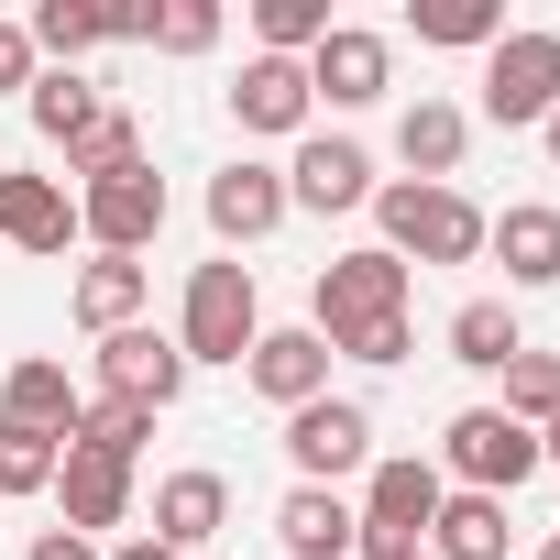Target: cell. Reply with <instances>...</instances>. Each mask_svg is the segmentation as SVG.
I'll use <instances>...</instances> for the list:
<instances>
[{"mask_svg":"<svg viewBox=\"0 0 560 560\" xmlns=\"http://www.w3.org/2000/svg\"><path fill=\"white\" fill-rule=\"evenodd\" d=\"M23 110H34V132H45L56 154H78V132H89V121H100L110 100H100V89H89L78 67H45V78L23 89Z\"/></svg>","mask_w":560,"mask_h":560,"instance_id":"26","label":"cell"},{"mask_svg":"<svg viewBox=\"0 0 560 560\" xmlns=\"http://www.w3.org/2000/svg\"><path fill=\"white\" fill-rule=\"evenodd\" d=\"M143 45L154 56H209L220 45V0H165V12H143Z\"/></svg>","mask_w":560,"mask_h":560,"instance_id":"32","label":"cell"},{"mask_svg":"<svg viewBox=\"0 0 560 560\" xmlns=\"http://www.w3.org/2000/svg\"><path fill=\"white\" fill-rule=\"evenodd\" d=\"M110 165H143V121H132L121 100H110V110H100V121L78 132V154H67V176L89 187V176H110Z\"/></svg>","mask_w":560,"mask_h":560,"instance_id":"29","label":"cell"},{"mask_svg":"<svg viewBox=\"0 0 560 560\" xmlns=\"http://www.w3.org/2000/svg\"><path fill=\"white\" fill-rule=\"evenodd\" d=\"M429 462L451 494H516V483H538V429H516L505 407H462Z\"/></svg>","mask_w":560,"mask_h":560,"instance_id":"4","label":"cell"},{"mask_svg":"<svg viewBox=\"0 0 560 560\" xmlns=\"http://www.w3.org/2000/svg\"><path fill=\"white\" fill-rule=\"evenodd\" d=\"M154 231H165V176H154V154L78 187V242H89V253H132V264H143Z\"/></svg>","mask_w":560,"mask_h":560,"instance_id":"6","label":"cell"},{"mask_svg":"<svg viewBox=\"0 0 560 560\" xmlns=\"http://www.w3.org/2000/svg\"><path fill=\"white\" fill-rule=\"evenodd\" d=\"M407 352H418V330H407V319H374V330H352V341H341V363H374V374H385V363H407Z\"/></svg>","mask_w":560,"mask_h":560,"instance_id":"33","label":"cell"},{"mask_svg":"<svg viewBox=\"0 0 560 560\" xmlns=\"http://www.w3.org/2000/svg\"><path fill=\"white\" fill-rule=\"evenodd\" d=\"M538 154H549V165H560V110H549V121H538Z\"/></svg>","mask_w":560,"mask_h":560,"instance_id":"38","label":"cell"},{"mask_svg":"<svg viewBox=\"0 0 560 560\" xmlns=\"http://www.w3.org/2000/svg\"><path fill=\"white\" fill-rule=\"evenodd\" d=\"M287 462H298V483H352V472H374V407L363 396H319V407H298L287 418Z\"/></svg>","mask_w":560,"mask_h":560,"instance_id":"7","label":"cell"},{"mask_svg":"<svg viewBox=\"0 0 560 560\" xmlns=\"http://www.w3.org/2000/svg\"><path fill=\"white\" fill-rule=\"evenodd\" d=\"M231 121L264 132V143H298V132L319 121L308 67H298V56H242V78H231Z\"/></svg>","mask_w":560,"mask_h":560,"instance_id":"12","label":"cell"},{"mask_svg":"<svg viewBox=\"0 0 560 560\" xmlns=\"http://www.w3.org/2000/svg\"><path fill=\"white\" fill-rule=\"evenodd\" d=\"M407 34L440 56H483V45H505V0H407Z\"/></svg>","mask_w":560,"mask_h":560,"instance_id":"25","label":"cell"},{"mask_svg":"<svg viewBox=\"0 0 560 560\" xmlns=\"http://www.w3.org/2000/svg\"><path fill=\"white\" fill-rule=\"evenodd\" d=\"M440 352H451L462 374H505V363L527 352V330H516V298H462V308H451V330H440Z\"/></svg>","mask_w":560,"mask_h":560,"instance_id":"23","label":"cell"},{"mask_svg":"<svg viewBox=\"0 0 560 560\" xmlns=\"http://www.w3.org/2000/svg\"><path fill=\"white\" fill-rule=\"evenodd\" d=\"M56 462H67V440H45V429H0V505H12V494H56Z\"/></svg>","mask_w":560,"mask_h":560,"instance_id":"30","label":"cell"},{"mask_svg":"<svg viewBox=\"0 0 560 560\" xmlns=\"http://www.w3.org/2000/svg\"><path fill=\"white\" fill-rule=\"evenodd\" d=\"M538 560H560V538H549V549H538Z\"/></svg>","mask_w":560,"mask_h":560,"instance_id":"39","label":"cell"},{"mask_svg":"<svg viewBox=\"0 0 560 560\" xmlns=\"http://www.w3.org/2000/svg\"><path fill=\"white\" fill-rule=\"evenodd\" d=\"M253 341H264L253 264H242V253H209V264L187 275V298H176V352H187V374H198V363H242Z\"/></svg>","mask_w":560,"mask_h":560,"instance_id":"1","label":"cell"},{"mask_svg":"<svg viewBox=\"0 0 560 560\" xmlns=\"http://www.w3.org/2000/svg\"><path fill=\"white\" fill-rule=\"evenodd\" d=\"M242 385H253L264 407H287V418H298V407L330 396V341H319L308 319H298V330H264V341L242 352Z\"/></svg>","mask_w":560,"mask_h":560,"instance_id":"13","label":"cell"},{"mask_svg":"<svg viewBox=\"0 0 560 560\" xmlns=\"http://www.w3.org/2000/svg\"><path fill=\"white\" fill-rule=\"evenodd\" d=\"M220 527H231V483H220L209 462H198V472H165V483H154V527H143V538H154L165 560H198V549H209Z\"/></svg>","mask_w":560,"mask_h":560,"instance_id":"17","label":"cell"},{"mask_svg":"<svg viewBox=\"0 0 560 560\" xmlns=\"http://www.w3.org/2000/svg\"><path fill=\"white\" fill-rule=\"evenodd\" d=\"M352 494H330V483H287L275 494V549L287 560H352Z\"/></svg>","mask_w":560,"mask_h":560,"instance_id":"20","label":"cell"},{"mask_svg":"<svg viewBox=\"0 0 560 560\" xmlns=\"http://www.w3.org/2000/svg\"><path fill=\"white\" fill-rule=\"evenodd\" d=\"M440 494H451V483H440V462H429V451H396V462H374V472H363V505H352V516H363V527H385V538H418V549H429Z\"/></svg>","mask_w":560,"mask_h":560,"instance_id":"14","label":"cell"},{"mask_svg":"<svg viewBox=\"0 0 560 560\" xmlns=\"http://www.w3.org/2000/svg\"><path fill=\"white\" fill-rule=\"evenodd\" d=\"M462 143H472V110H462V100H429V89H418V100L396 110V165H407L418 187H451V176H462Z\"/></svg>","mask_w":560,"mask_h":560,"instance_id":"19","label":"cell"},{"mask_svg":"<svg viewBox=\"0 0 560 560\" xmlns=\"http://www.w3.org/2000/svg\"><path fill=\"white\" fill-rule=\"evenodd\" d=\"M78 407H89V396L67 385V363H56V352H23L12 374H0V429H45V440H67V429H78Z\"/></svg>","mask_w":560,"mask_h":560,"instance_id":"22","label":"cell"},{"mask_svg":"<svg viewBox=\"0 0 560 560\" xmlns=\"http://www.w3.org/2000/svg\"><path fill=\"white\" fill-rule=\"evenodd\" d=\"M0 242L12 253H67L78 242V187L34 176V165H0Z\"/></svg>","mask_w":560,"mask_h":560,"instance_id":"15","label":"cell"},{"mask_svg":"<svg viewBox=\"0 0 560 560\" xmlns=\"http://www.w3.org/2000/svg\"><path fill=\"white\" fill-rule=\"evenodd\" d=\"M385 89H396V45H385L374 23H330L319 56H308V100H330V110H374Z\"/></svg>","mask_w":560,"mask_h":560,"instance_id":"10","label":"cell"},{"mask_svg":"<svg viewBox=\"0 0 560 560\" xmlns=\"http://www.w3.org/2000/svg\"><path fill=\"white\" fill-rule=\"evenodd\" d=\"M472 110H483L494 132H538V121L560 110V34H549V23H527V34L483 45V78H472Z\"/></svg>","mask_w":560,"mask_h":560,"instance_id":"5","label":"cell"},{"mask_svg":"<svg viewBox=\"0 0 560 560\" xmlns=\"http://www.w3.org/2000/svg\"><path fill=\"white\" fill-rule=\"evenodd\" d=\"M538 472H560V418H549V429H538Z\"/></svg>","mask_w":560,"mask_h":560,"instance_id":"37","label":"cell"},{"mask_svg":"<svg viewBox=\"0 0 560 560\" xmlns=\"http://www.w3.org/2000/svg\"><path fill=\"white\" fill-rule=\"evenodd\" d=\"M483 253L505 264V287H516V298L560 287V209H549V198H516V209H483Z\"/></svg>","mask_w":560,"mask_h":560,"instance_id":"16","label":"cell"},{"mask_svg":"<svg viewBox=\"0 0 560 560\" xmlns=\"http://www.w3.org/2000/svg\"><path fill=\"white\" fill-rule=\"evenodd\" d=\"M374 220H385V253L418 275V264H483V209L462 198V187H418V176H396V187H374Z\"/></svg>","mask_w":560,"mask_h":560,"instance_id":"2","label":"cell"},{"mask_svg":"<svg viewBox=\"0 0 560 560\" xmlns=\"http://www.w3.org/2000/svg\"><path fill=\"white\" fill-rule=\"evenodd\" d=\"M516 527H505V494H440L429 516V560H505Z\"/></svg>","mask_w":560,"mask_h":560,"instance_id":"24","label":"cell"},{"mask_svg":"<svg viewBox=\"0 0 560 560\" xmlns=\"http://www.w3.org/2000/svg\"><path fill=\"white\" fill-rule=\"evenodd\" d=\"M56 527H78V538L110 549V527H132V472L100 462V451H67L56 462Z\"/></svg>","mask_w":560,"mask_h":560,"instance_id":"18","label":"cell"},{"mask_svg":"<svg viewBox=\"0 0 560 560\" xmlns=\"http://www.w3.org/2000/svg\"><path fill=\"white\" fill-rule=\"evenodd\" d=\"M23 560H100V538H78V527H34Z\"/></svg>","mask_w":560,"mask_h":560,"instance_id":"35","label":"cell"},{"mask_svg":"<svg viewBox=\"0 0 560 560\" xmlns=\"http://www.w3.org/2000/svg\"><path fill=\"white\" fill-rule=\"evenodd\" d=\"M45 78V56H34V34L12 23V12H0V89H34Z\"/></svg>","mask_w":560,"mask_h":560,"instance_id":"34","label":"cell"},{"mask_svg":"<svg viewBox=\"0 0 560 560\" xmlns=\"http://www.w3.org/2000/svg\"><path fill=\"white\" fill-rule=\"evenodd\" d=\"M143 298H154V275H143L132 253H89V264H78V287H67V308H78V330H89V341L132 330V319H143Z\"/></svg>","mask_w":560,"mask_h":560,"instance_id":"21","label":"cell"},{"mask_svg":"<svg viewBox=\"0 0 560 560\" xmlns=\"http://www.w3.org/2000/svg\"><path fill=\"white\" fill-rule=\"evenodd\" d=\"M407 298H418V275H407L385 242H363V253H330V264H319V287H308V330H319L330 363H341V341L374 330V319H407Z\"/></svg>","mask_w":560,"mask_h":560,"instance_id":"3","label":"cell"},{"mask_svg":"<svg viewBox=\"0 0 560 560\" xmlns=\"http://www.w3.org/2000/svg\"><path fill=\"white\" fill-rule=\"evenodd\" d=\"M100 396H132V407H176L187 396V352H176V330H154V319H132V330H110L100 341Z\"/></svg>","mask_w":560,"mask_h":560,"instance_id":"11","label":"cell"},{"mask_svg":"<svg viewBox=\"0 0 560 560\" xmlns=\"http://www.w3.org/2000/svg\"><path fill=\"white\" fill-rule=\"evenodd\" d=\"M505 418L516 429H549L560 418V352H516L505 363Z\"/></svg>","mask_w":560,"mask_h":560,"instance_id":"31","label":"cell"},{"mask_svg":"<svg viewBox=\"0 0 560 560\" xmlns=\"http://www.w3.org/2000/svg\"><path fill=\"white\" fill-rule=\"evenodd\" d=\"M298 209H287V165H264V154H231L220 176H209V231H220V253H242V242H275Z\"/></svg>","mask_w":560,"mask_h":560,"instance_id":"9","label":"cell"},{"mask_svg":"<svg viewBox=\"0 0 560 560\" xmlns=\"http://www.w3.org/2000/svg\"><path fill=\"white\" fill-rule=\"evenodd\" d=\"M374 154L352 143V132H298V154H287V209H319V220H341V209H374Z\"/></svg>","mask_w":560,"mask_h":560,"instance_id":"8","label":"cell"},{"mask_svg":"<svg viewBox=\"0 0 560 560\" xmlns=\"http://www.w3.org/2000/svg\"><path fill=\"white\" fill-rule=\"evenodd\" d=\"M143 440H154V407H132V396H89L78 407V429H67V451H100V462H143Z\"/></svg>","mask_w":560,"mask_h":560,"instance_id":"27","label":"cell"},{"mask_svg":"<svg viewBox=\"0 0 560 560\" xmlns=\"http://www.w3.org/2000/svg\"><path fill=\"white\" fill-rule=\"evenodd\" d=\"M319 34H330V0H253V56H319Z\"/></svg>","mask_w":560,"mask_h":560,"instance_id":"28","label":"cell"},{"mask_svg":"<svg viewBox=\"0 0 560 560\" xmlns=\"http://www.w3.org/2000/svg\"><path fill=\"white\" fill-rule=\"evenodd\" d=\"M100 560H165V549H154V538H143V527H132V538H110V549H100Z\"/></svg>","mask_w":560,"mask_h":560,"instance_id":"36","label":"cell"}]
</instances>
